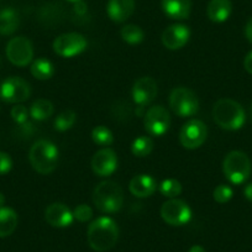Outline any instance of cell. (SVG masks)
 <instances>
[{
  "mask_svg": "<svg viewBox=\"0 0 252 252\" xmlns=\"http://www.w3.org/2000/svg\"><path fill=\"white\" fill-rule=\"evenodd\" d=\"M190 37V30L188 26L182 24H174L168 26L162 32V43L168 50H179L187 45Z\"/></svg>",
  "mask_w": 252,
  "mask_h": 252,
  "instance_id": "15",
  "label": "cell"
},
{
  "mask_svg": "<svg viewBox=\"0 0 252 252\" xmlns=\"http://www.w3.org/2000/svg\"><path fill=\"white\" fill-rule=\"evenodd\" d=\"M245 35L246 38L252 43V18L247 21L246 26H245Z\"/></svg>",
  "mask_w": 252,
  "mask_h": 252,
  "instance_id": "37",
  "label": "cell"
},
{
  "mask_svg": "<svg viewBox=\"0 0 252 252\" xmlns=\"http://www.w3.org/2000/svg\"><path fill=\"white\" fill-rule=\"evenodd\" d=\"M45 219L53 227H67L73 222V212L63 203H52L45 210Z\"/></svg>",
  "mask_w": 252,
  "mask_h": 252,
  "instance_id": "16",
  "label": "cell"
},
{
  "mask_svg": "<svg viewBox=\"0 0 252 252\" xmlns=\"http://www.w3.org/2000/svg\"><path fill=\"white\" fill-rule=\"evenodd\" d=\"M73 217L81 222H87L93 218V210L89 205L79 204L76 209L73 210Z\"/></svg>",
  "mask_w": 252,
  "mask_h": 252,
  "instance_id": "31",
  "label": "cell"
},
{
  "mask_svg": "<svg viewBox=\"0 0 252 252\" xmlns=\"http://www.w3.org/2000/svg\"><path fill=\"white\" fill-rule=\"evenodd\" d=\"M77 121V114L73 110H64L57 115L55 119V129L57 131H67L72 129Z\"/></svg>",
  "mask_w": 252,
  "mask_h": 252,
  "instance_id": "26",
  "label": "cell"
},
{
  "mask_svg": "<svg viewBox=\"0 0 252 252\" xmlns=\"http://www.w3.org/2000/svg\"><path fill=\"white\" fill-rule=\"evenodd\" d=\"M154 150V141L149 136H140L134 140L131 145V152L136 157H146Z\"/></svg>",
  "mask_w": 252,
  "mask_h": 252,
  "instance_id": "27",
  "label": "cell"
},
{
  "mask_svg": "<svg viewBox=\"0 0 252 252\" xmlns=\"http://www.w3.org/2000/svg\"><path fill=\"white\" fill-rule=\"evenodd\" d=\"M251 161L242 151H231L225 156L222 172L227 181L232 184H242L251 176Z\"/></svg>",
  "mask_w": 252,
  "mask_h": 252,
  "instance_id": "5",
  "label": "cell"
},
{
  "mask_svg": "<svg viewBox=\"0 0 252 252\" xmlns=\"http://www.w3.org/2000/svg\"><path fill=\"white\" fill-rule=\"evenodd\" d=\"M13 168V161L5 152L0 151V176L9 173Z\"/></svg>",
  "mask_w": 252,
  "mask_h": 252,
  "instance_id": "34",
  "label": "cell"
},
{
  "mask_svg": "<svg viewBox=\"0 0 252 252\" xmlns=\"http://www.w3.org/2000/svg\"><path fill=\"white\" fill-rule=\"evenodd\" d=\"M57 146L47 140H38L31 146L29 152V161L37 173L50 174L56 169L58 163Z\"/></svg>",
  "mask_w": 252,
  "mask_h": 252,
  "instance_id": "3",
  "label": "cell"
},
{
  "mask_svg": "<svg viewBox=\"0 0 252 252\" xmlns=\"http://www.w3.org/2000/svg\"><path fill=\"white\" fill-rule=\"evenodd\" d=\"M131 95L137 106L149 105L157 95V83L151 77H141L135 82Z\"/></svg>",
  "mask_w": 252,
  "mask_h": 252,
  "instance_id": "13",
  "label": "cell"
},
{
  "mask_svg": "<svg viewBox=\"0 0 252 252\" xmlns=\"http://www.w3.org/2000/svg\"><path fill=\"white\" fill-rule=\"evenodd\" d=\"M92 168L99 177L111 176L118 168V156L108 147L99 150L92 159Z\"/></svg>",
  "mask_w": 252,
  "mask_h": 252,
  "instance_id": "14",
  "label": "cell"
},
{
  "mask_svg": "<svg viewBox=\"0 0 252 252\" xmlns=\"http://www.w3.org/2000/svg\"><path fill=\"white\" fill-rule=\"evenodd\" d=\"M30 95V84L20 77H9L0 86V99L5 103H23L28 100Z\"/></svg>",
  "mask_w": 252,
  "mask_h": 252,
  "instance_id": "9",
  "label": "cell"
},
{
  "mask_svg": "<svg viewBox=\"0 0 252 252\" xmlns=\"http://www.w3.org/2000/svg\"><path fill=\"white\" fill-rule=\"evenodd\" d=\"M169 106L181 118H189L198 113L199 101L190 89L178 87L169 94Z\"/></svg>",
  "mask_w": 252,
  "mask_h": 252,
  "instance_id": "6",
  "label": "cell"
},
{
  "mask_svg": "<svg viewBox=\"0 0 252 252\" xmlns=\"http://www.w3.org/2000/svg\"><path fill=\"white\" fill-rule=\"evenodd\" d=\"M87 38L82 33L68 32L62 33L53 41V51L61 57L71 58L81 55L87 48Z\"/></svg>",
  "mask_w": 252,
  "mask_h": 252,
  "instance_id": "7",
  "label": "cell"
},
{
  "mask_svg": "<svg viewBox=\"0 0 252 252\" xmlns=\"http://www.w3.org/2000/svg\"><path fill=\"white\" fill-rule=\"evenodd\" d=\"M161 217L164 221L172 226H182L192 219V209L186 202L177 198L167 200L162 204Z\"/></svg>",
  "mask_w": 252,
  "mask_h": 252,
  "instance_id": "8",
  "label": "cell"
},
{
  "mask_svg": "<svg viewBox=\"0 0 252 252\" xmlns=\"http://www.w3.org/2000/svg\"><path fill=\"white\" fill-rule=\"evenodd\" d=\"M0 67H1V58H0Z\"/></svg>",
  "mask_w": 252,
  "mask_h": 252,
  "instance_id": "43",
  "label": "cell"
},
{
  "mask_svg": "<svg viewBox=\"0 0 252 252\" xmlns=\"http://www.w3.org/2000/svg\"><path fill=\"white\" fill-rule=\"evenodd\" d=\"M157 189V182L149 174H139L130 181L129 190L136 198H147Z\"/></svg>",
  "mask_w": 252,
  "mask_h": 252,
  "instance_id": "18",
  "label": "cell"
},
{
  "mask_svg": "<svg viewBox=\"0 0 252 252\" xmlns=\"http://www.w3.org/2000/svg\"><path fill=\"white\" fill-rule=\"evenodd\" d=\"M93 203L101 213L114 214L124 205L123 189L113 181L100 182L94 189Z\"/></svg>",
  "mask_w": 252,
  "mask_h": 252,
  "instance_id": "4",
  "label": "cell"
},
{
  "mask_svg": "<svg viewBox=\"0 0 252 252\" xmlns=\"http://www.w3.org/2000/svg\"><path fill=\"white\" fill-rule=\"evenodd\" d=\"M232 11L231 0H210L207 8V15L213 23H224L230 18Z\"/></svg>",
  "mask_w": 252,
  "mask_h": 252,
  "instance_id": "20",
  "label": "cell"
},
{
  "mask_svg": "<svg viewBox=\"0 0 252 252\" xmlns=\"http://www.w3.org/2000/svg\"><path fill=\"white\" fill-rule=\"evenodd\" d=\"M11 118H13V120L15 121L16 124H24L28 121V118H29V114H30V111L26 109V106L24 105H16L14 106L13 109H11Z\"/></svg>",
  "mask_w": 252,
  "mask_h": 252,
  "instance_id": "33",
  "label": "cell"
},
{
  "mask_svg": "<svg viewBox=\"0 0 252 252\" xmlns=\"http://www.w3.org/2000/svg\"><path fill=\"white\" fill-rule=\"evenodd\" d=\"M232 195H234V190H232L231 187L226 186V184H220L213 192V197H214L215 202L220 203V204L229 202L232 198Z\"/></svg>",
  "mask_w": 252,
  "mask_h": 252,
  "instance_id": "30",
  "label": "cell"
},
{
  "mask_svg": "<svg viewBox=\"0 0 252 252\" xmlns=\"http://www.w3.org/2000/svg\"><path fill=\"white\" fill-rule=\"evenodd\" d=\"M159 192L167 198H176L182 193V184L177 179H166L158 186Z\"/></svg>",
  "mask_w": 252,
  "mask_h": 252,
  "instance_id": "29",
  "label": "cell"
},
{
  "mask_svg": "<svg viewBox=\"0 0 252 252\" xmlns=\"http://www.w3.org/2000/svg\"><path fill=\"white\" fill-rule=\"evenodd\" d=\"M31 74L38 81H47L55 74V66L51 61L46 58H37L31 64Z\"/></svg>",
  "mask_w": 252,
  "mask_h": 252,
  "instance_id": "23",
  "label": "cell"
},
{
  "mask_svg": "<svg viewBox=\"0 0 252 252\" xmlns=\"http://www.w3.org/2000/svg\"><path fill=\"white\" fill-rule=\"evenodd\" d=\"M4 204H5V197H4L3 193L0 192V208L4 207Z\"/></svg>",
  "mask_w": 252,
  "mask_h": 252,
  "instance_id": "40",
  "label": "cell"
},
{
  "mask_svg": "<svg viewBox=\"0 0 252 252\" xmlns=\"http://www.w3.org/2000/svg\"><path fill=\"white\" fill-rule=\"evenodd\" d=\"M189 252H207V251L204 250V247L199 246V245H194V246L190 247Z\"/></svg>",
  "mask_w": 252,
  "mask_h": 252,
  "instance_id": "39",
  "label": "cell"
},
{
  "mask_svg": "<svg viewBox=\"0 0 252 252\" xmlns=\"http://www.w3.org/2000/svg\"><path fill=\"white\" fill-rule=\"evenodd\" d=\"M121 38L129 45H137V43L144 41V31L140 26L134 25V24H129L125 25L120 31Z\"/></svg>",
  "mask_w": 252,
  "mask_h": 252,
  "instance_id": "25",
  "label": "cell"
},
{
  "mask_svg": "<svg viewBox=\"0 0 252 252\" xmlns=\"http://www.w3.org/2000/svg\"><path fill=\"white\" fill-rule=\"evenodd\" d=\"M244 67H245V69H246V71L249 72L250 74H252V51H251V52L247 53L246 57H245Z\"/></svg>",
  "mask_w": 252,
  "mask_h": 252,
  "instance_id": "36",
  "label": "cell"
},
{
  "mask_svg": "<svg viewBox=\"0 0 252 252\" xmlns=\"http://www.w3.org/2000/svg\"><path fill=\"white\" fill-rule=\"evenodd\" d=\"M67 1H69V3H78V1H82V0H67Z\"/></svg>",
  "mask_w": 252,
  "mask_h": 252,
  "instance_id": "42",
  "label": "cell"
},
{
  "mask_svg": "<svg viewBox=\"0 0 252 252\" xmlns=\"http://www.w3.org/2000/svg\"><path fill=\"white\" fill-rule=\"evenodd\" d=\"M213 119L221 129L235 131L241 129L246 120V114L241 104L232 99H219L213 108Z\"/></svg>",
  "mask_w": 252,
  "mask_h": 252,
  "instance_id": "2",
  "label": "cell"
},
{
  "mask_svg": "<svg viewBox=\"0 0 252 252\" xmlns=\"http://www.w3.org/2000/svg\"><path fill=\"white\" fill-rule=\"evenodd\" d=\"M18 226V214L11 208H0V237H8Z\"/></svg>",
  "mask_w": 252,
  "mask_h": 252,
  "instance_id": "22",
  "label": "cell"
},
{
  "mask_svg": "<svg viewBox=\"0 0 252 252\" xmlns=\"http://www.w3.org/2000/svg\"><path fill=\"white\" fill-rule=\"evenodd\" d=\"M20 25L19 13L14 8H4L0 10V35L8 36L15 32Z\"/></svg>",
  "mask_w": 252,
  "mask_h": 252,
  "instance_id": "21",
  "label": "cell"
},
{
  "mask_svg": "<svg viewBox=\"0 0 252 252\" xmlns=\"http://www.w3.org/2000/svg\"><path fill=\"white\" fill-rule=\"evenodd\" d=\"M88 244L94 251L105 252L113 249L119 239L118 224L109 217H100L94 220L87 232Z\"/></svg>",
  "mask_w": 252,
  "mask_h": 252,
  "instance_id": "1",
  "label": "cell"
},
{
  "mask_svg": "<svg viewBox=\"0 0 252 252\" xmlns=\"http://www.w3.org/2000/svg\"><path fill=\"white\" fill-rule=\"evenodd\" d=\"M145 129L151 136H162L171 126V115L162 105L151 106L145 114Z\"/></svg>",
  "mask_w": 252,
  "mask_h": 252,
  "instance_id": "11",
  "label": "cell"
},
{
  "mask_svg": "<svg viewBox=\"0 0 252 252\" xmlns=\"http://www.w3.org/2000/svg\"><path fill=\"white\" fill-rule=\"evenodd\" d=\"M208 129L203 121L189 120L182 126L179 132V141L182 146L188 150H195L202 146L207 140Z\"/></svg>",
  "mask_w": 252,
  "mask_h": 252,
  "instance_id": "12",
  "label": "cell"
},
{
  "mask_svg": "<svg viewBox=\"0 0 252 252\" xmlns=\"http://www.w3.org/2000/svg\"><path fill=\"white\" fill-rule=\"evenodd\" d=\"M36 132V127L33 124H31L30 121H26L24 124H19L18 129H16V135L20 139H30L32 137V135Z\"/></svg>",
  "mask_w": 252,
  "mask_h": 252,
  "instance_id": "32",
  "label": "cell"
},
{
  "mask_svg": "<svg viewBox=\"0 0 252 252\" xmlns=\"http://www.w3.org/2000/svg\"><path fill=\"white\" fill-rule=\"evenodd\" d=\"M73 11L76 15L84 16L87 13H88V6H87V4L82 0V1H78V3H74Z\"/></svg>",
  "mask_w": 252,
  "mask_h": 252,
  "instance_id": "35",
  "label": "cell"
},
{
  "mask_svg": "<svg viewBox=\"0 0 252 252\" xmlns=\"http://www.w3.org/2000/svg\"><path fill=\"white\" fill-rule=\"evenodd\" d=\"M162 10L168 18L183 20L190 15L192 0H162Z\"/></svg>",
  "mask_w": 252,
  "mask_h": 252,
  "instance_id": "19",
  "label": "cell"
},
{
  "mask_svg": "<svg viewBox=\"0 0 252 252\" xmlns=\"http://www.w3.org/2000/svg\"><path fill=\"white\" fill-rule=\"evenodd\" d=\"M53 110V104L51 103L47 99H37L33 101L32 105L30 108V115L33 120L36 121H43L52 116Z\"/></svg>",
  "mask_w": 252,
  "mask_h": 252,
  "instance_id": "24",
  "label": "cell"
},
{
  "mask_svg": "<svg viewBox=\"0 0 252 252\" xmlns=\"http://www.w3.org/2000/svg\"><path fill=\"white\" fill-rule=\"evenodd\" d=\"M92 139L99 146H110L114 142L113 132L105 126H96L92 131Z\"/></svg>",
  "mask_w": 252,
  "mask_h": 252,
  "instance_id": "28",
  "label": "cell"
},
{
  "mask_svg": "<svg viewBox=\"0 0 252 252\" xmlns=\"http://www.w3.org/2000/svg\"><path fill=\"white\" fill-rule=\"evenodd\" d=\"M6 57L14 66H28L33 58L32 43L25 36L11 38L6 45Z\"/></svg>",
  "mask_w": 252,
  "mask_h": 252,
  "instance_id": "10",
  "label": "cell"
},
{
  "mask_svg": "<svg viewBox=\"0 0 252 252\" xmlns=\"http://www.w3.org/2000/svg\"><path fill=\"white\" fill-rule=\"evenodd\" d=\"M250 120H251V123H252V104H251V106H250Z\"/></svg>",
  "mask_w": 252,
  "mask_h": 252,
  "instance_id": "41",
  "label": "cell"
},
{
  "mask_svg": "<svg viewBox=\"0 0 252 252\" xmlns=\"http://www.w3.org/2000/svg\"><path fill=\"white\" fill-rule=\"evenodd\" d=\"M244 194H245V198H246L249 202L252 203V182H251V183L247 184L246 187H245Z\"/></svg>",
  "mask_w": 252,
  "mask_h": 252,
  "instance_id": "38",
  "label": "cell"
},
{
  "mask_svg": "<svg viewBox=\"0 0 252 252\" xmlns=\"http://www.w3.org/2000/svg\"><path fill=\"white\" fill-rule=\"evenodd\" d=\"M135 0H109L106 13L114 23H124L134 14Z\"/></svg>",
  "mask_w": 252,
  "mask_h": 252,
  "instance_id": "17",
  "label": "cell"
}]
</instances>
